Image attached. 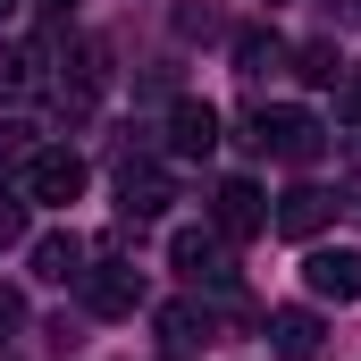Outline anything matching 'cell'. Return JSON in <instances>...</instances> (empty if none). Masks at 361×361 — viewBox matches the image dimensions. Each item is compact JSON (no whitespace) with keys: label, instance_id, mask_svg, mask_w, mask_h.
<instances>
[{"label":"cell","instance_id":"1","mask_svg":"<svg viewBox=\"0 0 361 361\" xmlns=\"http://www.w3.org/2000/svg\"><path fill=\"white\" fill-rule=\"evenodd\" d=\"M244 152L302 169V160L319 152V118H311V109H252V118H244Z\"/></svg>","mask_w":361,"mask_h":361},{"label":"cell","instance_id":"2","mask_svg":"<svg viewBox=\"0 0 361 361\" xmlns=\"http://www.w3.org/2000/svg\"><path fill=\"white\" fill-rule=\"evenodd\" d=\"M302 286H311L319 302H361V244H311Z\"/></svg>","mask_w":361,"mask_h":361},{"label":"cell","instance_id":"3","mask_svg":"<svg viewBox=\"0 0 361 361\" xmlns=\"http://www.w3.org/2000/svg\"><path fill=\"white\" fill-rule=\"evenodd\" d=\"M169 261H177L193 286H235V261H227V235H219V227H177Z\"/></svg>","mask_w":361,"mask_h":361},{"label":"cell","instance_id":"4","mask_svg":"<svg viewBox=\"0 0 361 361\" xmlns=\"http://www.w3.org/2000/svg\"><path fill=\"white\" fill-rule=\"evenodd\" d=\"M210 227H219L227 244L261 235V227H269V202H261V185H252V177H227L219 193H210Z\"/></svg>","mask_w":361,"mask_h":361},{"label":"cell","instance_id":"5","mask_svg":"<svg viewBox=\"0 0 361 361\" xmlns=\"http://www.w3.org/2000/svg\"><path fill=\"white\" fill-rule=\"evenodd\" d=\"M17 177H25V202H59V210H68V202L85 193V160L51 143V152H34V160H25Z\"/></svg>","mask_w":361,"mask_h":361},{"label":"cell","instance_id":"6","mask_svg":"<svg viewBox=\"0 0 361 361\" xmlns=\"http://www.w3.org/2000/svg\"><path fill=\"white\" fill-rule=\"evenodd\" d=\"M85 302L101 311V319H135V311H143V269H135V261H101V269H85Z\"/></svg>","mask_w":361,"mask_h":361},{"label":"cell","instance_id":"7","mask_svg":"<svg viewBox=\"0 0 361 361\" xmlns=\"http://www.w3.org/2000/svg\"><path fill=\"white\" fill-rule=\"evenodd\" d=\"M169 152H177V160H210V152H219V109H210V101L185 92L177 109H169Z\"/></svg>","mask_w":361,"mask_h":361},{"label":"cell","instance_id":"8","mask_svg":"<svg viewBox=\"0 0 361 361\" xmlns=\"http://www.w3.org/2000/svg\"><path fill=\"white\" fill-rule=\"evenodd\" d=\"M319 227H328V193H319V185H294V193H277V235L311 244Z\"/></svg>","mask_w":361,"mask_h":361},{"label":"cell","instance_id":"9","mask_svg":"<svg viewBox=\"0 0 361 361\" xmlns=\"http://www.w3.org/2000/svg\"><path fill=\"white\" fill-rule=\"evenodd\" d=\"M319 336H328L319 311H269V345H277L286 361H311V353H319Z\"/></svg>","mask_w":361,"mask_h":361},{"label":"cell","instance_id":"10","mask_svg":"<svg viewBox=\"0 0 361 361\" xmlns=\"http://www.w3.org/2000/svg\"><path fill=\"white\" fill-rule=\"evenodd\" d=\"M34 277H51V286H68V277H85V235H42L34 244Z\"/></svg>","mask_w":361,"mask_h":361},{"label":"cell","instance_id":"11","mask_svg":"<svg viewBox=\"0 0 361 361\" xmlns=\"http://www.w3.org/2000/svg\"><path fill=\"white\" fill-rule=\"evenodd\" d=\"M34 85H42V51H25V42H0V101H25Z\"/></svg>","mask_w":361,"mask_h":361},{"label":"cell","instance_id":"12","mask_svg":"<svg viewBox=\"0 0 361 361\" xmlns=\"http://www.w3.org/2000/svg\"><path fill=\"white\" fill-rule=\"evenodd\" d=\"M118 193H126V219H160V210H169V177H160V169H126Z\"/></svg>","mask_w":361,"mask_h":361},{"label":"cell","instance_id":"13","mask_svg":"<svg viewBox=\"0 0 361 361\" xmlns=\"http://www.w3.org/2000/svg\"><path fill=\"white\" fill-rule=\"evenodd\" d=\"M277 59H286V42H277L269 25H244V34H235V68H244V76H269Z\"/></svg>","mask_w":361,"mask_h":361},{"label":"cell","instance_id":"14","mask_svg":"<svg viewBox=\"0 0 361 361\" xmlns=\"http://www.w3.org/2000/svg\"><path fill=\"white\" fill-rule=\"evenodd\" d=\"M160 336H169V345H193V336H210V319H202L193 302H169V311H160Z\"/></svg>","mask_w":361,"mask_h":361},{"label":"cell","instance_id":"15","mask_svg":"<svg viewBox=\"0 0 361 361\" xmlns=\"http://www.w3.org/2000/svg\"><path fill=\"white\" fill-rule=\"evenodd\" d=\"M302 76H311V85H336V76H345L336 42H302Z\"/></svg>","mask_w":361,"mask_h":361},{"label":"cell","instance_id":"16","mask_svg":"<svg viewBox=\"0 0 361 361\" xmlns=\"http://www.w3.org/2000/svg\"><path fill=\"white\" fill-rule=\"evenodd\" d=\"M25 160H34V126L0 118V169H25Z\"/></svg>","mask_w":361,"mask_h":361},{"label":"cell","instance_id":"17","mask_svg":"<svg viewBox=\"0 0 361 361\" xmlns=\"http://www.w3.org/2000/svg\"><path fill=\"white\" fill-rule=\"evenodd\" d=\"M17 328H25V294H17V286H0V345H8Z\"/></svg>","mask_w":361,"mask_h":361},{"label":"cell","instance_id":"18","mask_svg":"<svg viewBox=\"0 0 361 361\" xmlns=\"http://www.w3.org/2000/svg\"><path fill=\"white\" fill-rule=\"evenodd\" d=\"M25 244V202H0V252Z\"/></svg>","mask_w":361,"mask_h":361},{"label":"cell","instance_id":"19","mask_svg":"<svg viewBox=\"0 0 361 361\" xmlns=\"http://www.w3.org/2000/svg\"><path fill=\"white\" fill-rule=\"evenodd\" d=\"M8 17H17V0H0V25H8Z\"/></svg>","mask_w":361,"mask_h":361},{"label":"cell","instance_id":"20","mask_svg":"<svg viewBox=\"0 0 361 361\" xmlns=\"http://www.w3.org/2000/svg\"><path fill=\"white\" fill-rule=\"evenodd\" d=\"M353 109H361V76H353Z\"/></svg>","mask_w":361,"mask_h":361},{"label":"cell","instance_id":"21","mask_svg":"<svg viewBox=\"0 0 361 361\" xmlns=\"http://www.w3.org/2000/svg\"><path fill=\"white\" fill-rule=\"evenodd\" d=\"M51 8H68V0H51Z\"/></svg>","mask_w":361,"mask_h":361}]
</instances>
